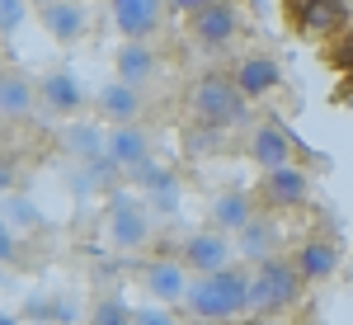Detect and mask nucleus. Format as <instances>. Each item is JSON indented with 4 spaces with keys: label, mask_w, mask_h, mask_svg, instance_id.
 <instances>
[{
    "label": "nucleus",
    "mask_w": 353,
    "mask_h": 325,
    "mask_svg": "<svg viewBox=\"0 0 353 325\" xmlns=\"http://www.w3.org/2000/svg\"><path fill=\"white\" fill-rule=\"evenodd\" d=\"M189 108L208 132H226V128H241L245 123V95L236 90L231 76H217V71H208L203 81L193 85Z\"/></svg>",
    "instance_id": "obj_2"
},
{
    "label": "nucleus",
    "mask_w": 353,
    "mask_h": 325,
    "mask_svg": "<svg viewBox=\"0 0 353 325\" xmlns=\"http://www.w3.org/2000/svg\"><path fill=\"white\" fill-rule=\"evenodd\" d=\"M5 184H10V165L0 161V189H5Z\"/></svg>",
    "instance_id": "obj_28"
},
{
    "label": "nucleus",
    "mask_w": 353,
    "mask_h": 325,
    "mask_svg": "<svg viewBox=\"0 0 353 325\" xmlns=\"http://www.w3.org/2000/svg\"><path fill=\"white\" fill-rule=\"evenodd\" d=\"M104 151H109V165L141 170L146 156H151V141H146V132H141L137 123H128V128H113V132L104 137Z\"/></svg>",
    "instance_id": "obj_10"
},
{
    "label": "nucleus",
    "mask_w": 353,
    "mask_h": 325,
    "mask_svg": "<svg viewBox=\"0 0 353 325\" xmlns=\"http://www.w3.org/2000/svg\"><path fill=\"white\" fill-rule=\"evenodd\" d=\"M301 24L311 28V33H330V28H339V24H344V0H306Z\"/></svg>",
    "instance_id": "obj_20"
},
{
    "label": "nucleus",
    "mask_w": 353,
    "mask_h": 325,
    "mask_svg": "<svg viewBox=\"0 0 353 325\" xmlns=\"http://www.w3.org/2000/svg\"><path fill=\"white\" fill-rule=\"evenodd\" d=\"M344 66H353V48H349V52H344Z\"/></svg>",
    "instance_id": "obj_32"
},
{
    "label": "nucleus",
    "mask_w": 353,
    "mask_h": 325,
    "mask_svg": "<svg viewBox=\"0 0 353 325\" xmlns=\"http://www.w3.org/2000/svg\"><path fill=\"white\" fill-rule=\"evenodd\" d=\"M85 10L76 5V0H57V5H48L43 10V28L52 33L57 43H76V38H85Z\"/></svg>",
    "instance_id": "obj_17"
},
{
    "label": "nucleus",
    "mask_w": 353,
    "mask_h": 325,
    "mask_svg": "<svg viewBox=\"0 0 353 325\" xmlns=\"http://www.w3.org/2000/svg\"><path fill=\"white\" fill-rule=\"evenodd\" d=\"M38 108V85L19 71H0V118H28Z\"/></svg>",
    "instance_id": "obj_13"
},
{
    "label": "nucleus",
    "mask_w": 353,
    "mask_h": 325,
    "mask_svg": "<svg viewBox=\"0 0 353 325\" xmlns=\"http://www.w3.org/2000/svg\"><path fill=\"white\" fill-rule=\"evenodd\" d=\"M0 325H19V321H14V316H5V311H0Z\"/></svg>",
    "instance_id": "obj_30"
},
{
    "label": "nucleus",
    "mask_w": 353,
    "mask_h": 325,
    "mask_svg": "<svg viewBox=\"0 0 353 325\" xmlns=\"http://www.w3.org/2000/svg\"><path fill=\"white\" fill-rule=\"evenodd\" d=\"M24 19V0H0V33H14Z\"/></svg>",
    "instance_id": "obj_25"
},
{
    "label": "nucleus",
    "mask_w": 353,
    "mask_h": 325,
    "mask_svg": "<svg viewBox=\"0 0 353 325\" xmlns=\"http://www.w3.org/2000/svg\"><path fill=\"white\" fill-rule=\"evenodd\" d=\"M113 66H118V81H123V85L141 90V85L161 71V57L151 52L146 43H123V48H118V57H113Z\"/></svg>",
    "instance_id": "obj_12"
},
{
    "label": "nucleus",
    "mask_w": 353,
    "mask_h": 325,
    "mask_svg": "<svg viewBox=\"0 0 353 325\" xmlns=\"http://www.w3.org/2000/svg\"><path fill=\"white\" fill-rule=\"evenodd\" d=\"M306 189H311V179H306V170L292 165V161L269 170V175L259 179V193H264V203H273V208H297L301 198H306Z\"/></svg>",
    "instance_id": "obj_7"
},
{
    "label": "nucleus",
    "mask_w": 353,
    "mask_h": 325,
    "mask_svg": "<svg viewBox=\"0 0 353 325\" xmlns=\"http://www.w3.org/2000/svg\"><path fill=\"white\" fill-rule=\"evenodd\" d=\"M90 325H132V306H128L123 297H104L99 306H94Z\"/></svg>",
    "instance_id": "obj_22"
},
{
    "label": "nucleus",
    "mask_w": 353,
    "mask_h": 325,
    "mask_svg": "<svg viewBox=\"0 0 353 325\" xmlns=\"http://www.w3.org/2000/svg\"><path fill=\"white\" fill-rule=\"evenodd\" d=\"M0 259H10V236H5V226H0Z\"/></svg>",
    "instance_id": "obj_27"
},
{
    "label": "nucleus",
    "mask_w": 353,
    "mask_h": 325,
    "mask_svg": "<svg viewBox=\"0 0 353 325\" xmlns=\"http://www.w3.org/2000/svg\"><path fill=\"white\" fill-rule=\"evenodd\" d=\"M66 146H71L76 156H94V151H99L104 141H99V137L90 132V128H71V132H66Z\"/></svg>",
    "instance_id": "obj_23"
},
{
    "label": "nucleus",
    "mask_w": 353,
    "mask_h": 325,
    "mask_svg": "<svg viewBox=\"0 0 353 325\" xmlns=\"http://www.w3.org/2000/svg\"><path fill=\"white\" fill-rule=\"evenodd\" d=\"M231 81L245 95V104H250V99H264L269 90H278L283 85V71H278V61H269V57H245Z\"/></svg>",
    "instance_id": "obj_9"
},
{
    "label": "nucleus",
    "mask_w": 353,
    "mask_h": 325,
    "mask_svg": "<svg viewBox=\"0 0 353 325\" xmlns=\"http://www.w3.org/2000/svg\"><path fill=\"white\" fill-rule=\"evenodd\" d=\"M24 5H38V10H48V5H57V0H24Z\"/></svg>",
    "instance_id": "obj_29"
},
{
    "label": "nucleus",
    "mask_w": 353,
    "mask_h": 325,
    "mask_svg": "<svg viewBox=\"0 0 353 325\" xmlns=\"http://www.w3.org/2000/svg\"><path fill=\"white\" fill-rule=\"evenodd\" d=\"M301 297V273L292 259H264L259 269L250 273V306L254 316H278V311H292Z\"/></svg>",
    "instance_id": "obj_3"
},
{
    "label": "nucleus",
    "mask_w": 353,
    "mask_h": 325,
    "mask_svg": "<svg viewBox=\"0 0 353 325\" xmlns=\"http://www.w3.org/2000/svg\"><path fill=\"white\" fill-rule=\"evenodd\" d=\"M250 161L269 175V170H278V165L292 161V146H288V137L278 132L273 123H264V128H254V132H250Z\"/></svg>",
    "instance_id": "obj_14"
},
{
    "label": "nucleus",
    "mask_w": 353,
    "mask_h": 325,
    "mask_svg": "<svg viewBox=\"0 0 353 325\" xmlns=\"http://www.w3.org/2000/svg\"><path fill=\"white\" fill-rule=\"evenodd\" d=\"M241 325H269V321H264V316H254V321H241Z\"/></svg>",
    "instance_id": "obj_31"
},
{
    "label": "nucleus",
    "mask_w": 353,
    "mask_h": 325,
    "mask_svg": "<svg viewBox=\"0 0 353 325\" xmlns=\"http://www.w3.org/2000/svg\"><path fill=\"white\" fill-rule=\"evenodd\" d=\"M250 221H254V208H250V198L241 189L221 193L212 203V231H245Z\"/></svg>",
    "instance_id": "obj_19"
},
{
    "label": "nucleus",
    "mask_w": 353,
    "mask_h": 325,
    "mask_svg": "<svg viewBox=\"0 0 353 325\" xmlns=\"http://www.w3.org/2000/svg\"><path fill=\"white\" fill-rule=\"evenodd\" d=\"M174 10H184V14H198V10H208V5H217V0H170Z\"/></svg>",
    "instance_id": "obj_26"
},
{
    "label": "nucleus",
    "mask_w": 353,
    "mask_h": 325,
    "mask_svg": "<svg viewBox=\"0 0 353 325\" xmlns=\"http://www.w3.org/2000/svg\"><path fill=\"white\" fill-rule=\"evenodd\" d=\"M38 104L48 108V113H76L81 108V85H76V76L48 71L43 85H38Z\"/></svg>",
    "instance_id": "obj_16"
},
{
    "label": "nucleus",
    "mask_w": 353,
    "mask_h": 325,
    "mask_svg": "<svg viewBox=\"0 0 353 325\" xmlns=\"http://www.w3.org/2000/svg\"><path fill=\"white\" fill-rule=\"evenodd\" d=\"M132 325H174L165 306H132Z\"/></svg>",
    "instance_id": "obj_24"
},
{
    "label": "nucleus",
    "mask_w": 353,
    "mask_h": 325,
    "mask_svg": "<svg viewBox=\"0 0 353 325\" xmlns=\"http://www.w3.org/2000/svg\"><path fill=\"white\" fill-rule=\"evenodd\" d=\"M292 264H297L301 283H321V278H330V273H334L339 255H334V245H325V241H306L297 255H292Z\"/></svg>",
    "instance_id": "obj_18"
},
{
    "label": "nucleus",
    "mask_w": 353,
    "mask_h": 325,
    "mask_svg": "<svg viewBox=\"0 0 353 325\" xmlns=\"http://www.w3.org/2000/svg\"><path fill=\"white\" fill-rule=\"evenodd\" d=\"M193 325H208V321H193Z\"/></svg>",
    "instance_id": "obj_33"
},
{
    "label": "nucleus",
    "mask_w": 353,
    "mask_h": 325,
    "mask_svg": "<svg viewBox=\"0 0 353 325\" xmlns=\"http://www.w3.org/2000/svg\"><path fill=\"white\" fill-rule=\"evenodd\" d=\"M193 321H208V325H226V321H241L250 311V278L236 269H221V273H203L189 283V297H184Z\"/></svg>",
    "instance_id": "obj_1"
},
{
    "label": "nucleus",
    "mask_w": 353,
    "mask_h": 325,
    "mask_svg": "<svg viewBox=\"0 0 353 325\" xmlns=\"http://www.w3.org/2000/svg\"><path fill=\"white\" fill-rule=\"evenodd\" d=\"M184 269H193L198 278L203 273H221L231 269V241H226V231H198L184 241Z\"/></svg>",
    "instance_id": "obj_6"
},
{
    "label": "nucleus",
    "mask_w": 353,
    "mask_h": 325,
    "mask_svg": "<svg viewBox=\"0 0 353 325\" xmlns=\"http://www.w3.org/2000/svg\"><path fill=\"white\" fill-rule=\"evenodd\" d=\"M109 236L113 245H123V250H137V245L151 236V221H146V213L137 208V203H128V198H118L109 213Z\"/></svg>",
    "instance_id": "obj_11"
},
{
    "label": "nucleus",
    "mask_w": 353,
    "mask_h": 325,
    "mask_svg": "<svg viewBox=\"0 0 353 325\" xmlns=\"http://www.w3.org/2000/svg\"><path fill=\"white\" fill-rule=\"evenodd\" d=\"M99 108H104V118H109L113 128H128V123H137V118H141V90L113 81V85H104V90H99Z\"/></svg>",
    "instance_id": "obj_15"
},
{
    "label": "nucleus",
    "mask_w": 353,
    "mask_h": 325,
    "mask_svg": "<svg viewBox=\"0 0 353 325\" xmlns=\"http://www.w3.org/2000/svg\"><path fill=\"white\" fill-rule=\"evenodd\" d=\"M113 24L128 43H146L165 24V0H113Z\"/></svg>",
    "instance_id": "obj_5"
},
{
    "label": "nucleus",
    "mask_w": 353,
    "mask_h": 325,
    "mask_svg": "<svg viewBox=\"0 0 353 325\" xmlns=\"http://www.w3.org/2000/svg\"><path fill=\"white\" fill-rule=\"evenodd\" d=\"M141 283H146V293L161 302H184L189 297V269H184V259H156V264H146L141 273Z\"/></svg>",
    "instance_id": "obj_8"
},
{
    "label": "nucleus",
    "mask_w": 353,
    "mask_h": 325,
    "mask_svg": "<svg viewBox=\"0 0 353 325\" xmlns=\"http://www.w3.org/2000/svg\"><path fill=\"white\" fill-rule=\"evenodd\" d=\"M236 28H241V14H236V5H231V0H217V5H208V10L189 14L193 43H198V48H208V52H221V48L236 38Z\"/></svg>",
    "instance_id": "obj_4"
},
{
    "label": "nucleus",
    "mask_w": 353,
    "mask_h": 325,
    "mask_svg": "<svg viewBox=\"0 0 353 325\" xmlns=\"http://www.w3.org/2000/svg\"><path fill=\"white\" fill-rule=\"evenodd\" d=\"M273 245H278V231H273L269 221H259V217H254V221L241 231V250L250 255V259H259V264H264V259H273Z\"/></svg>",
    "instance_id": "obj_21"
}]
</instances>
